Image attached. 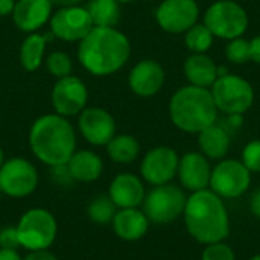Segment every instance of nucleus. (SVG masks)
<instances>
[{"instance_id":"f257e3e1","label":"nucleus","mask_w":260,"mask_h":260,"mask_svg":"<svg viewBox=\"0 0 260 260\" xmlns=\"http://www.w3.org/2000/svg\"><path fill=\"white\" fill-rule=\"evenodd\" d=\"M131 55V44L116 27H93L81 41L78 59L94 76H108L119 72Z\"/></svg>"},{"instance_id":"f03ea898","label":"nucleus","mask_w":260,"mask_h":260,"mask_svg":"<svg viewBox=\"0 0 260 260\" xmlns=\"http://www.w3.org/2000/svg\"><path fill=\"white\" fill-rule=\"evenodd\" d=\"M189 235L200 244L222 242L230 233V218L225 204L210 189L193 192L183 212Z\"/></svg>"},{"instance_id":"7ed1b4c3","label":"nucleus","mask_w":260,"mask_h":260,"mask_svg":"<svg viewBox=\"0 0 260 260\" xmlns=\"http://www.w3.org/2000/svg\"><path fill=\"white\" fill-rule=\"evenodd\" d=\"M29 145L34 155L47 166L66 165L76 148V136L72 123L59 114L38 117L29 133Z\"/></svg>"},{"instance_id":"20e7f679","label":"nucleus","mask_w":260,"mask_h":260,"mask_svg":"<svg viewBox=\"0 0 260 260\" xmlns=\"http://www.w3.org/2000/svg\"><path fill=\"white\" fill-rule=\"evenodd\" d=\"M169 116L178 129L192 134H198L216 123L218 108L210 88L195 85L181 87L171 98Z\"/></svg>"},{"instance_id":"39448f33","label":"nucleus","mask_w":260,"mask_h":260,"mask_svg":"<svg viewBox=\"0 0 260 260\" xmlns=\"http://www.w3.org/2000/svg\"><path fill=\"white\" fill-rule=\"evenodd\" d=\"M247 11L233 0H218L204 12V24L221 40H235L245 34L248 27Z\"/></svg>"},{"instance_id":"423d86ee","label":"nucleus","mask_w":260,"mask_h":260,"mask_svg":"<svg viewBox=\"0 0 260 260\" xmlns=\"http://www.w3.org/2000/svg\"><path fill=\"white\" fill-rule=\"evenodd\" d=\"M210 91L218 111H222L224 114H244L254 102V90L251 84L232 73L218 78L210 87Z\"/></svg>"},{"instance_id":"0eeeda50","label":"nucleus","mask_w":260,"mask_h":260,"mask_svg":"<svg viewBox=\"0 0 260 260\" xmlns=\"http://www.w3.org/2000/svg\"><path fill=\"white\" fill-rule=\"evenodd\" d=\"M184 192L174 184L154 186L143 200V213L149 222L154 224H171L178 219L186 207Z\"/></svg>"},{"instance_id":"6e6552de","label":"nucleus","mask_w":260,"mask_h":260,"mask_svg":"<svg viewBox=\"0 0 260 260\" xmlns=\"http://www.w3.org/2000/svg\"><path fill=\"white\" fill-rule=\"evenodd\" d=\"M56 221L49 210L30 209L17 224L21 247L37 251L47 250L56 238Z\"/></svg>"},{"instance_id":"1a4fd4ad","label":"nucleus","mask_w":260,"mask_h":260,"mask_svg":"<svg viewBox=\"0 0 260 260\" xmlns=\"http://www.w3.org/2000/svg\"><path fill=\"white\" fill-rule=\"evenodd\" d=\"M251 184V172L244 166L242 161L229 158L221 160L213 169L210 177V190L221 198H239Z\"/></svg>"},{"instance_id":"9d476101","label":"nucleus","mask_w":260,"mask_h":260,"mask_svg":"<svg viewBox=\"0 0 260 260\" xmlns=\"http://www.w3.org/2000/svg\"><path fill=\"white\" fill-rule=\"evenodd\" d=\"M37 184L38 172L30 161L15 157L0 166V189L5 195L24 198L37 189Z\"/></svg>"},{"instance_id":"9b49d317","label":"nucleus","mask_w":260,"mask_h":260,"mask_svg":"<svg viewBox=\"0 0 260 260\" xmlns=\"http://www.w3.org/2000/svg\"><path fill=\"white\" fill-rule=\"evenodd\" d=\"M160 27L169 34H184L200 18V6L195 0H165L155 11Z\"/></svg>"},{"instance_id":"f8f14e48","label":"nucleus","mask_w":260,"mask_h":260,"mask_svg":"<svg viewBox=\"0 0 260 260\" xmlns=\"http://www.w3.org/2000/svg\"><path fill=\"white\" fill-rule=\"evenodd\" d=\"M93 27L87 9L79 5L59 8L50 17V32L62 41H81Z\"/></svg>"},{"instance_id":"ddd939ff","label":"nucleus","mask_w":260,"mask_h":260,"mask_svg":"<svg viewBox=\"0 0 260 260\" xmlns=\"http://www.w3.org/2000/svg\"><path fill=\"white\" fill-rule=\"evenodd\" d=\"M180 157L169 146H157L146 152L140 165V174L151 186L168 184L174 180L178 171Z\"/></svg>"},{"instance_id":"4468645a","label":"nucleus","mask_w":260,"mask_h":260,"mask_svg":"<svg viewBox=\"0 0 260 260\" xmlns=\"http://www.w3.org/2000/svg\"><path fill=\"white\" fill-rule=\"evenodd\" d=\"M87 99L88 91L85 84L73 75L58 79V82L53 85L52 105L59 116L69 117L79 114L85 108Z\"/></svg>"},{"instance_id":"2eb2a0df","label":"nucleus","mask_w":260,"mask_h":260,"mask_svg":"<svg viewBox=\"0 0 260 260\" xmlns=\"http://www.w3.org/2000/svg\"><path fill=\"white\" fill-rule=\"evenodd\" d=\"M78 126L87 142L96 146H107L116 136V122L113 116L98 107L84 108L79 113Z\"/></svg>"},{"instance_id":"dca6fc26","label":"nucleus","mask_w":260,"mask_h":260,"mask_svg":"<svg viewBox=\"0 0 260 260\" xmlns=\"http://www.w3.org/2000/svg\"><path fill=\"white\" fill-rule=\"evenodd\" d=\"M166 75L161 64H158L155 59H142L139 61L128 76V85L140 98H151L157 94L163 84H165Z\"/></svg>"},{"instance_id":"f3484780","label":"nucleus","mask_w":260,"mask_h":260,"mask_svg":"<svg viewBox=\"0 0 260 260\" xmlns=\"http://www.w3.org/2000/svg\"><path fill=\"white\" fill-rule=\"evenodd\" d=\"M177 175L184 189L193 192L204 190L210 184L212 166L201 152H187L180 158Z\"/></svg>"},{"instance_id":"a211bd4d","label":"nucleus","mask_w":260,"mask_h":260,"mask_svg":"<svg viewBox=\"0 0 260 260\" xmlns=\"http://www.w3.org/2000/svg\"><path fill=\"white\" fill-rule=\"evenodd\" d=\"M52 17V3L49 0H17L12 18L23 32H35Z\"/></svg>"},{"instance_id":"6ab92c4d","label":"nucleus","mask_w":260,"mask_h":260,"mask_svg":"<svg viewBox=\"0 0 260 260\" xmlns=\"http://www.w3.org/2000/svg\"><path fill=\"white\" fill-rule=\"evenodd\" d=\"M110 198L117 209H136L145 200V186L134 174H119L110 184Z\"/></svg>"},{"instance_id":"aec40b11","label":"nucleus","mask_w":260,"mask_h":260,"mask_svg":"<svg viewBox=\"0 0 260 260\" xmlns=\"http://www.w3.org/2000/svg\"><path fill=\"white\" fill-rule=\"evenodd\" d=\"M149 227V221L143 212L136 209H119L113 218L114 233L128 242L142 239Z\"/></svg>"},{"instance_id":"412c9836","label":"nucleus","mask_w":260,"mask_h":260,"mask_svg":"<svg viewBox=\"0 0 260 260\" xmlns=\"http://www.w3.org/2000/svg\"><path fill=\"white\" fill-rule=\"evenodd\" d=\"M184 76L190 85L210 88L218 79V66L206 53H192L184 61Z\"/></svg>"},{"instance_id":"4be33fe9","label":"nucleus","mask_w":260,"mask_h":260,"mask_svg":"<svg viewBox=\"0 0 260 260\" xmlns=\"http://www.w3.org/2000/svg\"><path fill=\"white\" fill-rule=\"evenodd\" d=\"M232 145V136L216 122L198 133V146L201 154L212 160H221L227 155Z\"/></svg>"},{"instance_id":"5701e85b","label":"nucleus","mask_w":260,"mask_h":260,"mask_svg":"<svg viewBox=\"0 0 260 260\" xmlns=\"http://www.w3.org/2000/svg\"><path fill=\"white\" fill-rule=\"evenodd\" d=\"M73 180L81 183L96 181L104 169L102 160L98 154L91 151H75L73 155L66 163Z\"/></svg>"},{"instance_id":"b1692460","label":"nucleus","mask_w":260,"mask_h":260,"mask_svg":"<svg viewBox=\"0 0 260 260\" xmlns=\"http://www.w3.org/2000/svg\"><path fill=\"white\" fill-rule=\"evenodd\" d=\"M53 38V34H30L24 38L20 47V64L27 72L37 70L44 59V49L47 41Z\"/></svg>"},{"instance_id":"393cba45","label":"nucleus","mask_w":260,"mask_h":260,"mask_svg":"<svg viewBox=\"0 0 260 260\" xmlns=\"http://www.w3.org/2000/svg\"><path fill=\"white\" fill-rule=\"evenodd\" d=\"M117 0H90L85 6L94 27H114L120 20Z\"/></svg>"},{"instance_id":"a878e982","label":"nucleus","mask_w":260,"mask_h":260,"mask_svg":"<svg viewBox=\"0 0 260 260\" xmlns=\"http://www.w3.org/2000/svg\"><path fill=\"white\" fill-rule=\"evenodd\" d=\"M140 152V143L129 134L114 136L107 145V154L114 163L128 165L133 163Z\"/></svg>"},{"instance_id":"bb28decb","label":"nucleus","mask_w":260,"mask_h":260,"mask_svg":"<svg viewBox=\"0 0 260 260\" xmlns=\"http://www.w3.org/2000/svg\"><path fill=\"white\" fill-rule=\"evenodd\" d=\"M213 38V34L204 23H197L184 32V43L192 53H206L212 47Z\"/></svg>"},{"instance_id":"cd10ccee","label":"nucleus","mask_w":260,"mask_h":260,"mask_svg":"<svg viewBox=\"0 0 260 260\" xmlns=\"http://www.w3.org/2000/svg\"><path fill=\"white\" fill-rule=\"evenodd\" d=\"M87 212H88V218L94 224L105 225V224L113 222V218L117 213V207L110 198V195H99L91 200Z\"/></svg>"},{"instance_id":"c85d7f7f","label":"nucleus","mask_w":260,"mask_h":260,"mask_svg":"<svg viewBox=\"0 0 260 260\" xmlns=\"http://www.w3.org/2000/svg\"><path fill=\"white\" fill-rule=\"evenodd\" d=\"M46 67L58 79L72 75V69H73L70 56L64 52H52L46 59Z\"/></svg>"},{"instance_id":"c756f323","label":"nucleus","mask_w":260,"mask_h":260,"mask_svg":"<svg viewBox=\"0 0 260 260\" xmlns=\"http://www.w3.org/2000/svg\"><path fill=\"white\" fill-rule=\"evenodd\" d=\"M225 56L233 64H245L250 61V41L244 38L230 40L225 47Z\"/></svg>"},{"instance_id":"7c9ffc66","label":"nucleus","mask_w":260,"mask_h":260,"mask_svg":"<svg viewBox=\"0 0 260 260\" xmlns=\"http://www.w3.org/2000/svg\"><path fill=\"white\" fill-rule=\"evenodd\" d=\"M201 260H236V256L233 248L222 241L206 245Z\"/></svg>"},{"instance_id":"2f4dec72","label":"nucleus","mask_w":260,"mask_h":260,"mask_svg":"<svg viewBox=\"0 0 260 260\" xmlns=\"http://www.w3.org/2000/svg\"><path fill=\"white\" fill-rule=\"evenodd\" d=\"M242 163L250 172H260V140H253L244 148Z\"/></svg>"},{"instance_id":"473e14b6","label":"nucleus","mask_w":260,"mask_h":260,"mask_svg":"<svg viewBox=\"0 0 260 260\" xmlns=\"http://www.w3.org/2000/svg\"><path fill=\"white\" fill-rule=\"evenodd\" d=\"M21 247L17 227H5L0 230V248L5 250H18Z\"/></svg>"},{"instance_id":"72a5a7b5","label":"nucleus","mask_w":260,"mask_h":260,"mask_svg":"<svg viewBox=\"0 0 260 260\" xmlns=\"http://www.w3.org/2000/svg\"><path fill=\"white\" fill-rule=\"evenodd\" d=\"M52 177L55 180V183H58L59 186H69L72 184L75 180L67 168V165H58V166H52Z\"/></svg>"},{"instance_id":"f704fd0d","label":"nucleus","mask_w":260,"mask_h":260,"mask_svg":"<svg viewBox=\"0 0 260 260\" xmlns=\"http://www.w3.org/2000/svg\"><path fill=\"white\" fill-rule=\"evenodd\" d=\"M244 123V117L242 114H227V119H224L219 125L232 136L233 131L239 129Z\"/></svg>"},{"instance_id":"c9c22d12","label":"nucleus","mask_w":260,"mask_h":260,"mask_svg":"<svg viewBox=\"0 0 260 260\" xmlns=\"http://www.w3.org/2000/svg\"><path fill=\"white\" fill-rule=\"evenodd\" d=\"M23 260H58L55 254H52L47 250H37V251H30Z\"/></svg>"},{"instance_id":"e433bc0d","label":"nucleus","mask_w":260,"mask_h":260,"mask_svg":"<svg viewBox=\"0 0 260 260\" xmlns=\"http://www.w3.org/2000/svg\"><path fill=\"white\" fill-rule=\"evenodd\" d=\"M250 59L256 64H260V35L250 41Z\"/></svg>"},{"instance_id":"4c0bfd02","label":"nucleus","mask_w":260,"mask_h":260,"mask_svg":"<svg viewBox=\"0 0 260 260\" xmlns=\"http://www.w3.org/2000/svg\"><path fill=\"white\" fill-rule=\"evenodd\" d=\"M250 210L251 213L260 219V187L251 195V200H250Z\"/></svg>"},{"instance_id":"58836bf2","label":"nucleus","mask_w":260,"mask_h":260,"mask_svg":"<svg viewBox=\"0 0 260 260\" xmlns=\"http://www.w3.org/2000/svg\"><path fill=\"white\" fill-rule=\"evenodd\" d=\"M17 0H0V15H9L14 11Z\"/></svg>"},{"instance_id":"ea45409f","label":"nucleus","mask_w":260,"mask_h":260,"mask_svg":"<svg viewBox=\"0 0 260 260\" xmlns=\"http://www.w3.org/2000/svg\"><path fill=\"white\" fill-rule=\"evenodd\" d=\"M0 260H23L17 250H5L0 248Z\"/></svg>"},{"instance_id":"a19ab883","label":"nucleus","mask_w":260,"mask_h":260,"mask_svg":"<svg viewBox=\"0 0 260 260\" xmlns=\"http://www.w3.org/2000/svg\"><path fill=\"white\" fill-rule=\"evenodd\" d=\"M52 5H56L59 8H67V6H76L79 5L82 0H49Z\"/></svg>"},{"instance_id":"79ce46f5","label":"nucleus","mask_w":260,"mask_h":260,"mask_svg":"<svg viewBox=\"0 0 260 260\" xmlns=\"http://www.w3.org/2000/svg\"><path fill=\"white\" fill-rule=\"evenodd\" d=\"M3 165V151H2V148H0V166Z\"/></svg>"},{"instance_id":"37998d69","label":"nucleus","mask_w":260,"mask_h":260,"mask_svg":"<svg viewBox=\"0 0 260 260\" xmlns=\"http://www.w3.org/2000/svg\"><path fill=\"white\" fill-rule=\"evenodd\" d=\"M119 3H131V2H136V0H117Z\"/></svg>"},{"instance_id":"c03bdc74","label":"nucleus","mask_w":260,"mask_h":260,"mask_svg":"<svg viewBox=\"0 0 260 260\" xmlns=\"http://www.w3.org/2000/svg\"><path fill=\"white\" fill-rule=\"evenodd\" d=\"M250 260H260V254H257V256H254V257H251Z\"/></svg>"},{"instance_id":"a18cd8bd","label":"nucleus","mask_w":260,"mask_h":260,"mask_svg":"<svg viewBox=\"0 0 260 260\" xmlns=\"http://www.w3.org/2000/svg\"><path fill=\"white\" fill-rule=\"evenodd\" d=\"M0 193H2V189H0Z\"/></svg>"},{"instance_id":"49530a36","label":"nucleus","mask_w":260,"mask_h":260,"mask_svg":"<svg viewBox=\"0 0 260 260\" xmlns=\"http://www.w3.org/2000/svg\"><path fill=\"white\" fill-rule=\"evenodd\" d=\"M0 230H2V229H0Z\"/></svg>"}]
</instances>
